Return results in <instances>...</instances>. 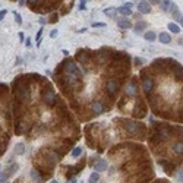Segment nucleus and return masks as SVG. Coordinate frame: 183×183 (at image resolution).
I'll list each match as a JSON object with an SVG mask.
<instances>
[{"instance_id": "473e14b6", "label": "nucleus", "mask_w": 183, "mask_h": 183, "mask_svg": "<svg viewBox=\"0 0 183 183\" xmlns=\"http://www.w3.org/2000/svg\"><path fill=\"white\" fill-rule=\"evenodd\" d=\"M57 21H59V16H57V15L54 13V15L50 18V22H57Z\"/></svg>"}, {"instance_id": "f257e3e1", "label": "nucleus", "mask_w": 183, "mask_h": 183, "mask_svg": "<svg viewBox=\"0 0 183 183\" xmlns=\"http://www.w3.org/2000/svg\"><path fill=\"white\" fill-rule=\"evenodd\" d=\"M19 81V79H18ZM15 95H16V100H19V103H25L29 100L31 92H29V87L27 83H22L19 81V85L15 83Z\"/></svg>"}, {"instance_id": "6e6552de", "label": "nucleus", "mask_w": 183, "mask_h": 183, "mask_svg": "<svg viewBox=\"0 0 183 183\" xmlns=\"http://www.w3.org/2000/svg\"><path fill=\"white\" fill-rule=\"evenodd\" d=\"M173 69H174V76L177 81H182L183 79V67L179 65V63H173Z\"/></svg>"}, {"instance_id": "72a5a7b5", "label": "nucleus", "mask_w": 183, "mask_h": 183, "mask_svg": "<svg viewBox=\"0 0 183 183\" xmlns=\"http://www.w3.org/2000/svg\"><path fill=\"white\" fill-rule=\"evenodd\" d=\"M135 63H136V65H142V63H144V59H141V57H136V59H135Z\"/></svg>"}, {"instance_id": "c756f323", "label": "nucleus", "mask_w": 183, "mask_h": 183, "mask_svg": "<svg viewBox=\"0 0 183 183\" xmlns=\"http://www.w3.org/2000/svg\"><path fill=\"white\" fill-rule=\"evenodd\" d=\"M6 91H7V87H6L5 83H0V94H3Z\"/></svg>"}, {"instance_id": "423d86ee", "label": "nucleus", "mask_w": 183, "mask_h": 183, "mask_svg": "<svg viewBox=\"0 0 183 183\" xmlns=\"http://www.w3.org/2000/svg\"><path fill=\"white\" fill-rule=\"evenodd\" d=\"M138 92V85H136V79H132L130 82L125 87V94L128 95V97H133V95H136Z\"/></svg>"}, {"instance_id": "7c9ffc66", "label": "nucleus", "mask_w": 183, "mask_h": 183, "mask_svg": "<svg viewBox=\"0 0 183 183\" xmlns=\"http://www.w3.org/2000/svg\"><path fill=\"white\" fill-rule=\"evenodd\" d=\"M6 13H7V11H6V9H2V11H0V21H2V19H5Z\"/></svg>"}, {"instance_id": "bb28decb", "label": "nucleus", "mask_w": 183, "mask_h": 183, "mask_svg": "<svg viewBox=\"0 0 183 183\" xmlns=\"http://www.w3.org/2000/svg\"><path fill=\"white\" fill-rule=\"evenodd\" d=\"M104 27H107L105 22H94L92 23V28H104Z\"/></svg>"}, {"instance_id": "ea45409f", "label": "nucleus", "mask_w": 183, "mask_h": 183, "mask_svg": "<svg viewBox=\"0 0 183 183\" xmlns=\"http://www.w3.org/2000/svg\"><path fill=\"white\" fill-rule=\"evenodd\" d=\"M21 63H22V59H21V57H18V59H16V65H21Z\"/></svg>"}, {"instance_id": "9d476101", "label": "nucleus", "mask_w": 183, "mask_h": 183, "mask_svg": "<svg viewBox=\"0 0 183 183\" xmlns=\"http://www.w3.org/2000/svg\"><path fill=\"white\" fill-rule=\"evenodd\" d=\"M94 168H95V172L97 173L98 172H105V170H107V161L105 160H98L94 164Z\"/></svg>"}, {"instance_id": "4468645a", "label": "nucleus", "mask_w": 183, "mask_h": 183, "mask_svg": "<svg viewBox=\"0 0 183 183\" xmlns=\"http://www.w3.org/2000/svg\"><path fill=\"white\" fill-rule=\"evenodd\" d=\"M158 40H160V43H163V44H170V43H172V37L167 32H160Z\"/></svg>"}, {"instance_id": "a878e982", "label": "nucleus", "mask_w": 183, "mask_h": 183, "mask_svg": "<svg viewBox=\"0 0 183 183\" xmlns=\"http://www.w3.org/2000/svg\"><path fill=\"white\" fill-rule=\"evenodd\" d=\"M41 35H43V28L37 32V37H35V38H37V45H40V43H41Z\"/></svg>"}, {"instance_id": "9b49d317", "label": "nucleus", "mask_w": 183, "mask_h": 183, "mask_svg": "<svg viewBox=\"0 0 183 183\" xmlns=\"http://www.w3.org/2000/svg\"><path fill=\"white\" fill-rule=\"evenodd\" d=\"M91 110H92V114H101L103 111H104V105L103 103H94V104L91 105Z\"/></svg>"}, {"instance_id": "aec40b11", "label": "nucleus", "mask_w": 183, "mask_h": 183, "mask_svg": "<svg viewBox=\"0 0 183 183\" xmlns=\"http://www.w3.org/2000/svg\"><path fill=\"white\" fill-rule=\"evenodd\" d=\"M167 27H168V29H170V31H172L173 34H179V32H180V28H179V25H177V23L170 22L168 25H167Z\"/></svg>"}, {"instance_id": "39448f33", "label": "nucleus", "mask_w": 183, "mask_h": 183, "mask_svg": "<svg viewBox=\"0 0 183 183\" xmlns=\"http://www.w3.org/2000/svg\"><path fill=\"white\" fill-rule=\"evenodd\" d=\"M119 88H120V81L119 79H109L107 83H105V91H107V94L110 97H114L117 94Z\"/></svg>"}, {"instance_id": "4be33fe9", "label": "nucleus", "mask_w": 183, "mask_h": 183, "mask_svg": "<svg viewBox=\"0 0 183 183\" xmlns=\"http://www.w3.org/2000/svg\"><path fill=\"white\" fill-rule=\"evenodd\" d=\"M98 180H100V174L97 172L92 173V174L89 176V183H98Z\"/></svg>"}, {"instance_id": "dca6fc26", "label": "nucleus", "mask_w": 183, "mask_h": 183, "mask_svg": "<svg viewBox=\"0 0 183 183\" xmlns=\"http://www.w3.org/2000/svg\"><path fill=\"white\" fill-rule=\"evenodd\" d=\"M145 27H147V23L144 22V21H139V22H136V25L133 27V31L136 34H139V32H142L145 29Z\"/></svg>"}, {"instance_id": "f03ea898", "label": "nucleus", "mask_w": 183, "mask_h": 183, "mask_svg": "<svg viewBox=\"0 0 183 183\" xmlns=\"http://www.w3.org/2000/svg\"><path fill=\"white\" fill-rule=\"evenodd\" d=\"M62 67L65 69V73H66V76H72V78H76V79H81L82 78V72H81V69L78 67V65L75 63L73 60H67L65 62Z\"/></svg>"}, {"instance_id": "a211bd4d", "label": "nucleus", "mask_w": 183, "mask_h": 183, "mask_svg": "<svg viewBox=\"0 0 183 183\" xmlns=\"http://www.w3.org/2000/svg\"><path fill=\"white\" fill-rule=\"evenodd\" d=\"M23 152H25V145H23L22 142L16 144V147H15V154H16V155H23Z\"/></svg>"}, {"instance_id": "6ab92c4d", "label": "nucleus", "mask_w": 183, "mask_h": 183, "mask_svg": "<svg viewBox=\"0 0 183 183\" xmlns=\"http://www.w3.org/2000/svg\"><path fill=\"white\" fill-rule=\"evenodd\" d=\"M18 164H12L9 168H6V172H5V174H6V177H9V176H12L13 173H16V170H18Z\"/></svg>"}, {"instance_id": "58836bf2", "label": "nucleus", "mask_w": 183, "mask_h": 183, "mask_svg": "<svg viewBox=\"0 0 183 183\" xmlns=\"http://www.w3.org/2000/svg\"><path fill=\"white\" fill-rule=\"evenodd\" d=\"M23 38H25V35H23V32H19V40H21V41H23Z\"/></svg>"}, {"instance_id": "e433bc0d", "label": "nucleus", "mask_w": 183, "mask_h": 183, "mask_svg": "<svg viewBox=\"0 0 183 183\" xmlns=\"http://www.w3.org/2000/svg\"><path fill=\"white\" fill-rule=\"evenodd\" d=\"M125 6H126V7H129V9H130V7H132V6H133V3H132V2H126V3H125Z\"/></svg>"}, {"instance_id": "20e7f679", "label": "nucleus", "mask_w": 183, "mask_h": 183, "mask_svg": "<svg viewBox=\"0 0 183 183\" xmlns=\"http://www.w3.org/2000/svg\"><path fill=\"white\" fill-rule=\"evenodd\" d=\"M123 128L126 129V132L129 133H136V132H144L145 130V126L142 123H138V122H132V120H126L123 122Z\"/></svg>"}, {"instance_id": "5701e85b", "label": "nucleus", "mask_w": 183, "mask_h": 183, "mask_svg": "<svg viewBox=\"0 0 183 183\" xmlns=\"http://www.w3.org/2000/svg\"><path fill=\"white\" fill-rule=\"evenodd\" d=\"M117 12V9H114V7H107V9H104V13L107 15V16H114V13Z\"/></svg>"}, {"instance_id": "2f4dec72", "label": "nucleus", "mask_w": 183, "mask_h": 183, "mask_svg": "<svg viewBox=\"0 0 183 183\" xmlns=\"http://www.w3.org/2000/svg\"><path fill=\"white\" fill-rule=\"evenodd\" d=\"M57 37V29H51L50 31V38H56Z\"/></svg>"}, {"instance_id": "79ce46f5", "label": "nucleus", "mask_w": 183, "mask_h": 183, "mask_svg": "<svg viewBox=\"0 0 183 183\" xmlns=\"http://www.w3.org/2000/svg\"><path fill=\"white\" fill-rule=\"evenodd\" d=\"M50 183H59V182H57V180H51Z\"/></svg>"}, {"instance_id": "393cba45", "label": "nucleus", "mask_w": 183, "mask_h": 183, "mask_svg": "<svg viewBox=\"0 0 183 183\" xmlns=\"http://www.w3.org/2000/svg\"><path fill=\"white\" fill-rule=\"evenodd\" d=\"M13 18H15V22L16 23H19V25L22 23V16H21L18 12H13Z\"/></svg>"}, {"instance_id": "f3484780", "label": "nucleus", "mask_w": 183, "mask_h": 183, "mask_svg": "<svg viewBox=\"0 0 183 183\" xmlns=\"http://www.w3.org/2000/svg\"><path fill=\"white\" fill-rule=\"evenodd\" d=\"M144 38L147 40V41H150V43H154L157 40V34L154 32V31H148V32H145Z\"/></svg>"}, {"instance_id": "412c9836", "label": "nucleus", "mask_w": 183, "mask_h": 183, "mask_svg": "<svg viewBox=\"0 0 183 183\" xmlns=\"http://www.w3.org/2000/svg\"><path fill=\"white\" fill-rule=\"evenodd\" d=\"M81 154H82V148L76 147V148H73V150H72V154H70V157H73V158H78Z\"/></svg>"}, {"instance_id": "c9c22d12", "label": "nucleus", "mask_w": 183, "mask_h": 183, "mask_svg": "<svg viewBox=\"0 0 183 183\" xmlns=\"http://www.w3.org/2000/svg\"><path fill=\"white\" fill-rule=\"evenodd\" d=\"M66 183H78V180H76L75 177H72V179H69V180H67Z\"/></svg>"}, {"instance_id": "c85d7f7f", "label": "nucleus", "mask_w": 183, "mask_h": 183, "mask_svg": "<svg viewBox=\"0 0 183 183\" xmlns=\"http://www.w3.org/2000/svg\"><path fill=\"white\" fill-rule=\"evenodd\" d=\"M176 179H177L179 182H183V168H180L177 173V176H176Z\"/></svg>"}, {"instance_id": "cd10ccee", "label": "nucleus", "mask_w": 183, "mask_h": 183, "mask_svg": "<svg viewBox=\"0 0 183 183\" xmlns=\"http://www.w3.org/2000/svg\"><path fill=\"white\" fill-rule=\"evenodd\" d=\"M29 174H31V177H32L34 180H38V179H40V176H38V173H37V170H31V173H29Z\"/></svg>"}, {"instance_id": "2eb2a0df", "label": "nucleus", "mask_w": 183, "mask_h": 183, "mask_svg": "<svg viewBox=\"0 0 183 183\" xmlns=\"http://www.w3.org/2000/svg\"><path fill=\"white\" fill-rule=\"evenodd\" d=\"M117 12L123 15V16H130L132 15V9H129L126 6H120V7H117Z\"/></svg>"}, {"instance_id": "f704fd0d", "label": "nucleus", "mask_w": 183, "mask_h": 183, "mask_svg": "<svg viewBox=\"0 0 183 183\" xmlns=\"http://www.w3.org/2000/svg\"><path fill=\"white\" fill-rule=\"evenodd\" d=\"M6 179H7V177H6V174H5V173H0V183H2V182H5Z\"/></svg>"}, {"instance_id": "f8f14e48", "label": "nucleus", "mask_w": 183, "mask_h": 183, "mask_svg": "<svg viewBox=\"0 0 183 183\" xmlns=\"http://www.w3.org/2000/svg\"><path fill=\"white\" fill-rule=\"evenodd\" d=\"M172 150L174 154H177V155H180V154H183V141H177L176 144H173Z\"/></svg>"}, {"instance_id": "b1692460", "label": "nucleus", "mask_w": 183, "mask_h": 183, "mask_svg": "<svg viewBox=\"0 0 183 183\" xmlns=\"http://www.w3.org/2000/svg\"><path fill=\"white\" fill-rule=\"evenodd\" d=\"M172 3H173V2L166 0V2H161L160 5H161V7H163V11H168V9H170V6H172Z\"/></svg>"}, {"instance_id": "4c0bfd02", "label": "nucleus", "mask_w": 183, "mask_h": 183, "mask_svg": "<svg viewBox=\"0 0 183 183\" xmlns=\"http://www.w3.org/2000/svg\"><path fill=\"white\" fill-rule=\"evenodd\" d=\"M45 22H47V21H45V18H40V23H41V25H44Z\"/></svg>"}, {"instance_id": "ddd939ff", "label": "nucleus", "mask_w": 183, "mask_h": 183, "mask_svg": "<svg viewBox=\"0 0 183 183\" xmlns=\"http://www.w3.org/2000/svg\"><path fill=\"white\" fill-rule=\"evenodd\" d=\"M117 25H119L120 29H129V28L132 27V22L128 21V19H119V21H117Z\"/></svg>"}, {"instance_id": "7ed1b4c3", "label": "nucleus", "mask_w": 183, "mask_h": 183, "mask_svg": "<svg viewBox=\"0 0 183 183\" xmlns=\"http://www.w3.org/2000/svg\"><path fill=\"white\" fill-rule=\"evenodd\" d=\"M41 97H43V101H44L47 105H54L56 104V94H54V89L51 88H44L41 91Z\"/></svg>"}, {"instance_id": "1a4fd4ad", "label": "nucleus", "mask_w": 183, "mask_h": 183, "mask_svg": "<svg viewBox=\"0 0 183 183\" xmlns=\"http://www.w3.org/2000/svg\"><path fill=\"white\" fill-rule=\"evenodd\" d=\"M138 11L141 13H150L151 12V6L148 2H139L138 3Z\"/></svg>"}, {"instance_id": "a19ab883", "label": "nucleus", "mask_w": 183, "mask_h": 183, "mask_svg": "<svg viewBox=\"0 0 183 183\" xmlns=\"http://www.w3.org/2000/svg\"><path fill=\"white\" fill-rule=\"evenodd\" d=\"M179 22H180V25H182V27H183V16L180 18V19H179Z\"/></svg>"}, {"instance_id": "0eeeda50", "label": "nucleus", "mask_w": 183, "mask_h": 183, "mask_svg": "<svg viewBox=\"0 0 183 183\" xmlns=\"http://www.w3.org/2000/svg\"><path fill=\"white\" fill-rule=\"evenodd\" d=\"M154 88V82H152V78L150 76H144L142 78V89H144L147 94H150L151 91Z\"/></svg>"}, {"instance_id": "37998d69", "label": "nucleus", "mask_w": 183, "mask_h": 183, "mask_svg": "<svg viewBox=\"0 0 183 183\" xmlns=\"http://www.w3.org/2000/svg\"><path fill=\"white\" fill-rule=\"evenodd\" d=\"M0 167H2V166H0Z\"/></svg>"}]
</instances>
